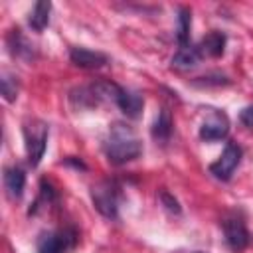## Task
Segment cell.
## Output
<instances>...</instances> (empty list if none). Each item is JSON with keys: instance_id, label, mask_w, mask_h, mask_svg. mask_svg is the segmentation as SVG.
Masks as SVG:
<instances>
[{"instance_id": "cell-10", "label": "cell", "mask_w": 253, "mask_h": 253, "mask_svg": "<svg viewBox=\"0 0 253 253\" xmlns=\"http://www.w3.org/2000/svg\"><path fill=\"white\" fill-rule=\"evenodd\" d=\"M4 186H6V192L12 200H20L22 194H24V186H26V174L20 166H12V168H6L4 172Z\"/></svg>"}, {"instance_id": "cell-11", "label": "cell", "mask_w": 253, "mask_h": 253, "mask_svg": "<svg viewBox=\"0 0 253 253\" xmlns=\"http://www.w3.org/2000/svg\"><path fill=\"white\" fill-rule=\"evenodd\" d=\"M152 138L160 144L168 142L170 134H172V115L168 109H160V113L156 115L154 119V125H152Z\"/></svg>"}, {"instance_id": "cell-1", "label": "cell", "mask_w": 253, "mask_h": 253, "mask_svg": "<svg viewBox=\"0 0 253 253\" xmlns=\"http://www.w3.org/2000/svg\"><path fill=\"white\" fill-rule=\"evenodd\" d=\"M105 152L113 164H126L140 156L142 144L130 126H126L123 123H115L109 130V136L105 142Z\"/></svg>"}, {"instance_id": "cell-6", "label": "cell", "mask_w": 253, "mask_h": 253, "mask_svg": "<svg viewBox=\"0 0 253 253\" xmlns=\"http://www.w3.org/2000/svg\"><path fill=\"white\" fill-rule=\"evenodd\" d=\"M223 233H225V241L231 251L239 253L249 243V231H247L243 219H239V217H227L223 221Z\"/></svg>"}, {"instance_id": "cell-4", "label": "cell", "mask_w": 253, "mask_h": 253, "mask_svg": "<svg viewBox=\"0 0 253 253\" xmlns=\"http://www.w3.org/2000/svg\"><path fill=\"white\" fill-rule=\"evenodd\" d=\"M239 160H241V148H239L237 144L229 142V144L223 148L221 156L210 166V172H211L217 180H223V182H225V180H229L231 174L235 172Z\"/></svg>"}, {"instance_id": "cell-14", "label": "cell", "mask_w": 253, "mask_h": 253, "mask_svg": "<svg viewBox=\"0 0 253 253\" xmlns=\"http://www.w3.org/2000/svg\"><path fill=\"white\" fill-rule=\"evenodd\" d=\"M49 12H51V2H47V0L36 2L34 10L30 12V18H28L32 30H36V32H43V28L49 24Z\"/></svg>"}, {"instance_id": "cell-8", "label": "cell", "mask_w": 253, "mask_h": 253, "mask_svg": "<svg viewBox=\"0 0 253 253\" xmlns=\"http://www.w3.org/2000/svg\"><path fill=\"white\" fill-rule=\"evenodd\" d=\"M115 103L119 105V109H121L128 119H136V117H140L142 107H144V99H142L140 93L130 91V89H123V87L119 89Z\"/></svg>"}, {"instance_id": "cell-5", "label": "cell", "mask_w": 253, "mask_h": 253, "mask_svg": "<svg viewBox=\"0 0 253 253\" xmlns=\"http://www.w3.org/2000/svg\"><path fill=\"white\" fill-rule=\"evenodd\" d=\"M229 132V119L225 113L221 111H213L210 113L202 126H200V138L206 140V142H211V140H219V138H225Z\"/></svg>"}, {"instance_id": "cell-3", "label": "cell", "mask_w": 253, "mask_h": 253, "mask_svg": "<svg viewBox=\"0 0 253 253\" xmlns=\"http://www.w3.org/2000/svg\"><path fill=\"white\" fill-rule=\"evenodd\" d=\"M24 138H26V152L32 166H38L45 152L47 142V126L42 121H32L24 126Z\"/></svg>"}, {"instance_id": "cell-18", "label": "cell", "mask_w": 253, "mask_h": 253, "mask_svg": "<svg viewBox=\"0 0 253 253\" xmlns=\"http://www.w3.org/2000/svg\"><path fill=\"white\" fill-rule=\"evenodd\" d=\"M239 121H241L247 128H253V105H249V107H245V109L241 111Z\"/></svg>"}, {"instance_id": "cell-15", "label": "cell", "mask_w": 253, "mask_h": 253, "mask_svg": "<svg viewBox=\"0 0 253 253\" xmlns=\"http://www.w3.org/2000/svg\"><path fill=\"white\" fill-rule=\"evenodd\" d=\"M190 28H192V12L188 8H180L178 12V43L180 47L190 45Z\"/></svg>"}, {"instance_id": "cell-2", "label": "cell", "mask_w": 253, "mask_h": 253, "mask_svg": "<svg viewBox=\"0 0 253 253\" xmlns=\"http://www.w3.org/2000/svg\"><path fill=\"white\" fill-rule=\"evenodd\" d=\"M119 186L113 180H103L91 188V200L105 217H117L119 211Z\"/></svg>"}, {"instance_id": "cell-9", "label": "cell", "mask_w": 253, "mask_h": 253, "mask_svg": "<svg viewBox=\"0 0 253 253\" xmlns=\"http://www.w3.org/2000/svg\"><path fill=\"white\" fill-rule=\"evenodd\" d=\"M69 57L75 65L85 67V69H97V67H103L109 61L105 53L93 51V49H87V47H71Z\"/></svg>"}, {"instance_id": "cell-16", "label": "cell", "mask_w": 253, "mask_h": 253, "mask_svg": "<svg viewBox=\"0 0 253 253\" xmlns=\"http://www.w3.org/2000/svg\"><path fill=\"white\" fill-rule=\"evenodd\" d=\"M158 198H160L162 206H164L168 211H172V213H180V204H178V200H176V198H174L170 192H166V190H160Z\"/></svg>"}, {"instance_id": "cell-13", "label": "cell", "mask_w": 253, "mask_h": 253, "mask_svg": "<svg viewBox=\"0 0 253 253\" xmlns=\"http://www.w3.org/2000/svg\"><path fill=\"white\" fill-rule=\"evenodd\" d=\"M200 49L198 47H192V45H186V47H180L174 55H172V67L174 69H180V71H186V69H192L198 65L200 61Z\"/></svg>"}, {"instance_id": "cell-12", "label": "cell", "mask_w": 253, "mask_h": 253, "mask_svg": "<svg viewBox=\"0 0 253 253\" xmlns=\"http://www.w3.org/2000/svg\"><path fill=\"white\" fill-rule=\"evenodd\" d=\"M200 53H204V55H210V57H219L221 53H223V49H225V36L221 34V32H210L208 36H204L202 38V42H200Z\"/></svg>"}, {"instance_id": "cell-7", "label": "cell", "mask_w": 253, "mask_h": 253, "mask_svg": "<svg viewBox=\"0 0 253 253\" xmlns=\"http://www.w3.org/2000/svg\"><path fill=\"white\" fill-rule=\"evenodd\" d=\"M75 241V235L71 231H53L43 233L38 241V253H65Z\"/></svg>"}, {"instance_id": "cell-17", "label": "cell", "mask_w": 253, "mask_h": 253, "mask_svg": "<svg viewBox=\"0 0 253 253\" xmlns=\"http://www.w3.org/2000/svg\"><path fill=\"white\" fill-rule=\"evenodd\" d=\"M16 93H18L16 85H12L10 77L4 73V75H2V95H4V99H6V101H14V99H16Z\"/></svg>"}]
</instances>
